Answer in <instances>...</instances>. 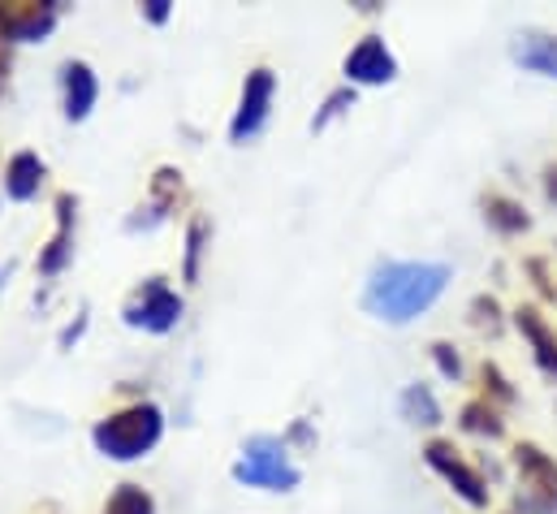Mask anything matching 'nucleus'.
<instances>
[{"mask_svg":"<svg viewBox=\"0 0 557 514\" xmlns=\"http://www.w3.org/2000/svg\"><path fill=\"white\" fill-rule=\"evenodd\" d=\"M160 432H164L160 406L139 402V406H131V411H122V415L96 424L91 441H96L100 454H109V458H117V463H131V458H143V454L160 441Z\"/></svg>","mask_w":557,"mask_h":514,"instance_id":"obj_2","label":"nucleus"},{"mask_svg":"<svg viewBox=\"0 0 557 514\" xmlns=\"http://www.w3.org/2000/svg\"><path fill=\"white\" fill-rule=\"evenodd\" d=\"M510 57L523 65V70H532V74H545V78H557V39L554 35H519L515 39V48H510Z\"/></svg>","mask_w":557,"mask_h":514,"instance_id":"obj_11","label":"nucleus"},{"mask_svg":"<svg viewBox=\"0 0 557 514\" xmlns=\"http://www.w3.org/2000/svg\"><path fill=\"white\" fill-rule=\"evenodd\" d=\"M519 329H523V338L536 346V364H541L549 377H557V338L549 333V325H545L532 307H523V311H519Z\"/></svg>","mask_w":557,"mask_h":514,"instance_id":"obj_13","label":"nucleus"},{"mask_svg":"<svg viewBox=\"0 0 557 514\" xmlns=\"http://www.w3.org/2000/svg\"><path fill=\"white\" fill-rule=\"evenodd\" d=\"M350 105H355V91H350V87H342V91H333V96H329V105H324V113L315 118V130H324V126H329V122H333V118H337V113H346Z\"/></svg>","mask_w":557,"mask_h":514,"instance_id":"obj_19","label":"nucleus"},{"mask_svg":"<svg viewBox=\"0 0 557 514\" xmlns=\"http://www.w3.org/2000/svg\"><path fill=\"white\" fill-rule=\"evenodd\" d=\"M57 212H61V225H57V238L48 243V252L39 256V272H61L65 268V259H70V221H74V199L70 195H61L57 199Z\"/></svg>","mask_w":557,"mask_h":514,"instance_id":"obj_14","label":"nucleus"},{"mask_svg":"<svg viewBox=\"0 0 557 514\" xmlns=\"http://www.w3.org/2000/svg\"><path fill=\"white\" fill-rule=\"evenodd\" d=\"M549 195L557 199V169H549Z\"/></svg>","mask_w":557,"mask_h":514,"instance_id":"obj_23","label":"nucleus"},{"mask_svg":"<svg viewBox=\"0 0 557 514\" xmlns=\"http://www.w3.org/2000/svg\"><path fill=\"white\" fill-rule=\"evenodd\" d=\"M403 415H407L411 424H423V428L441 424V406H436L432 389H428V386H411V389H407V393H403Z\"/></svg>","mask_w":557,"mask_h":514,"instance_id":"obj_16","label":"nucleus"},{"mask_svg":"<svg viewBox=\"0 0 557 514\" xmlns=\"http://www.w3.org/2000/svg\"><path fill=\"white\" fill-rule=\"evenodd\" d=\"M57 22V9L52 4H13V9H0V35L4 39H44Z\"/></svg>","mask_w":557,"mask_h":514,"instance_id":"obj_9","label":"nucleus"},{"mask_svg":"<svg viewBox=\"0 0 557 514\" xmlns=\"http://www.w3.org/2000/svg\"><path fill=\"white\" fill-rule=\"evenodd\" d=\"M462 424H467L471 432H488V437H502V419L493 415V406H480V402H471V406L462 411Z\"/></svg>","mask_w":557,"mask_h":514,"instance_id":"obj_18","label":"nucleus"},{"mask_svg":"<svg viewBox=\"0 0 557 514\" xmlns=\"http://www.w3.org/2000/svg\"><path fill=\"white\" fill-rule=\"evenodd\" d=\"M394 74H398V61H394V52L385 48L381 35H368V39L346 57V78H350V83L376 87V83H389Z\"/></svg>","mask_w":557,"mask_h":514,"instance_id":"obj_8","label":"nucleus"},{"mask_svg":"<svg viewBox=\"0 0 557 514\" xmlns=\"http://www.w3.org/2000/svg\"><path fill=\"white\" fill-rule=\"evenodd\" d=\"M61 87H65V118H70V122H83V118L96 109V96H100L96 74H91L83 61H70V65L61 70Z\"/></svg>","mask_w":557,"mask_h":514,"instance_id":"obj_10","label":"nucleus"},{"mask_svg":"<svg viewBox=\"0 0 557 514\" xmlns=\"http://www.w3.org/2000/svg\"><path fill=\"white\" fill-rule=\"evenodd\" d=\"M234 480L238 485H251V489H269V493H285L298 485V467L289 463L285 445L277 437H251L243 445V458L234 467Z\"/></svg>","mask_w":557,"mask_h":514,"instance_id":"obj_3","label":"nucleus"},{"mask_svg":"<svg viewBox=\"0 0 557 514\" xmlns=\"http://www.w3.org/2000/svg\"><path fill=\"white\" fill-rule=\"evenodd\" d=\"M528 514H545V511H536V506H532V502H528Z\"/></svg>","mask_w":557,"mask_h":514,"instance_id":"obj_24","label":"nucleus"},{"mask_svg":"<svg viewBox=\"0 0 557 514\" xmlns=\"http://www.w3.org/2000/svg\"><path fill=\"white\" fill-rule=\"evenodd\" d=\"M273 91H277V78H273V70H251L247 74V87H243V105H238V118H234V143H243V138H251V134H260L264 122H269V105H273Z\"/></svg>","mask_w":557,"mask_h":514,"instance_id":"obj_5","label":"nucleus"},{"mask_svg":"<svg viewBox=\"0 0 557 514\" xmlns=\"http://www.w3.org/2000/svg\"><path fill=\"white\" fill-rule=\"evenodd\" d=\"M104 514H151V498L143 493L139 485H122V489L109 498Z\"/></svg>","mask_w":557,"mask_h":514,"instance_id":"obj_17","label":"nucleus"},{"mask_svg":"<svg viewBox=\"0 0 557 514\" xmlns=\"http://www.w3.org/2000/svg\"><path fill=\"white\" fill-rule=\"evenodd\" d=\"M199 252H203V221L190 225V238H186V277L199 272Z\"/></svg>","mask_w":557,"mask_h":514,"instance_id":"obj_20","label":"nucleus"},{"mask_svg":"<svg viewBox=\"0 0 557 514\" xmlns=\"http://www.w3.org/2000/svg\"><path fill=\"white\" fill-rule=\"evenodd\" d=\"M177 316H182V298L156 277L135 294V303H126V325L147 329V333H169L177 325Z\"/></svg>","mask_w":557,"mask_h":514,"instance_id":"obj_4","label":"nucleus"},{"mask_svg":"<svg viewBox=\"0 0 557 514\" xmlns=\"http://www.w3.org/2000/svg\"><path fill=\"white\" fill-rule=\"evenodd\" d=\"M445 285H449V268L445 264H381L368 277L363 307L376 320L407 325L445 294Z\"/></svg>","mask_w":557,"mask_h":514,"instance_id":"obj_1","label":"nucleus"},{"mask_svg":"<svg viewBox=\"0 0 557 514\" xmlns=\"http://www.w3.org/2000/svg\"><path fill=\"white\" fill-rule=\"evenodd\" d=\"M515 458H519V472H523V485H528V502L545 514L557 511V463L554 458H549L545 450H536V445H519Z\"/></svg>","mask_w":557,"mask_h":514,"instance_id":"obj_6","label":"nucleus"},{"mask_svg":"<svg viewBox=\"0 0 557 514\" xmlns=\"http://www.w3.org/2000/svg\"><path fill=\"white\" fill-rule=\"evenodd\" d=\"M432 355H436V364H441L445 377H458V372H462V364H458V355H454L449 346H432Z\"/></svg>","mask_w":557,"mask_h":514,"instance_id":"obj_21","label":"nucleus"},{"mask_svg":"<svg viewBox=\"0 0 557 514\" xmlns=\"http://www.w3.org/2000/svg\"><path fill=\"white\" fill-rule=\"evenodd\" d=\"M423 454H428V467H432V472H441V476H445V480H449V485H454V489H458V493H462L471 506H484V502H488L480 472H471V467L458 458V450H454V445H445V441H432Z\"/></svg>","mask_w":557,"mask_h":514,"instance_id":"obj_7","label":"nucleus"},{"mask_svg":"<svg viewBox=\"0 0 557 514\" xmlns=\"http://www.w3.org/2000/svg\"><path fill=\"white\" fill-rule=\"evenodd\" d=\"M147 17H151V22H164V17H169V4H164V0H151V4H147Z\"/></svg>","mask_w":557,"mask_h":514,"instance_id":"obj_22","label":"nucleus"},{"mask_svg":"<svg viewBox=\"0 0 557 514\" xmlns=\"http://www.w3.org/2000/svg\"><path fill=\"white\" fill-rule=\"evenodd\" d=\"M484 217H488L502 234H519V230H528V212H523L515 199H502V195H488V199H484Z\"/></svg>","mask_w":557,"mask_h":514,"instance_id":"obj_15","label":"nucleus"},{"mask_svg":"<svg viewBox=\"0 0 557 514\" xmlns=\"http://www.w3.org/2000/svg\"><path fill=\"white\" fill-rule=\"evenodd\" d=\"M39 182H44V160L35 151H17L4 169V195L26 204L30 195H39Z\"/></svg>","mask_w":557,"mask_h":514,"instance_id":"obj_12","label":"nucleus"}]
</instances>
